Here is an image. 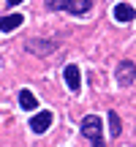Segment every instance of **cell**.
Segmentation results:
<instances>
[{"instance_id": "1", "label": "cell", "mask_w": 136, "mask_h": 147, "mask_svg": "<svg viewBox=\"0 0 136 147\" xmlns=\"http://www.w3.org/2000/svg\"><path fill=\"white\" fill-rule=\"evenodd\" d=\"M46 8L52 11H68L73 16H82L93 8V0H46Z\"/></svg>"}, {"instance_id": "2", "label": "cell", "mask_w": 136, "mask_h": 147, "mask_svg": "<svg viewBox=\"0 0 136 147\" xmlns=\"http://www.w3.org/2000/svg\"><path fill=\"white\" fill-rule=\"evenodd\" d=\"M82 136L90 139L95 147H104V123H101V117L95 115H87L82 120Z\"/></svg>"}, {"instance_id": "3", "label": "cell", "mask_w": 136, "mask_h": 147, "mask_svg": "<svg viewBox=\"0 0 136 147\" xmlns=\"http://www.w3.org/2000/svg\"><path fill=\"white\" fill-rule=\"evenodd\" d=\"M25 49L30 55L46 57V55H52V52H57V49H60V41H57V38H27V41H25Z\"/></svg>"}, {"instance_id": "4", "label": "cell", "mask_w": 136, "mask_h": 147, "mask_svg": "<svg viewBox=\"0 0 136 147\" xmlns=\"http://www.w3.org/2000/svg\"><path fill=\"white\" fill-rule=\"evenodd\" d=\"M114 79H117L120 87L133 84V79H136V63H133V60H123V63L117 65V71H114Z\"/></svg>"}, {"instance_id": "5", "label": "cell", "mask_w": 136, "mask_h": 147, "mask_svg": "<svg viewBox=\"0 0 136 147\" xmlns=\"http://www.w3.org/2000/svg\"><path fill=\"white\" fill-rule=\"evenodd\" d=\"M49 125H52V112H38L36 117L30 120V128H33V134H46L49 131Z\"/></svg>"}, {"instance_id": "6", "label": "cell", "mask_w": 136, "mask_h": 147, "mask_svg": "<svg viewBox=\"0 0 136 147\" xmlns=\"http://www.w3.org/2000/svg\"><path fill=\"white\" fill-rule=\"evenodd\" d=\"M133 16H136V11H133L131 3H117V5H114V19H117V22L128 25V22H133Z\"/></svg>"}, {"instance_id": "7", "label": "cell", "mask_w": 136, "mask_h": 147, "mask_svg": "<svg viewBox=\"0 0 136 147\" xmlns=\"http://www.w3.org/2000/svg\"><path fill=\"white\" fill-rule=\"evenodd\" d=\"M63 76H65V84H68V90H73L76 93L79 87H82V79H79V65H65V71H63Z\"/></svg>"}, {"instance_id": "8", "label": "cell", "mask_w": 136, "mask_h": 147, "mask_svg": "<svg viewBox=\"0 0 136 147\" xmlns=\"http://www.w3.org/2000/svg\"><path fill=\"white\" fill-rule=\"evenodd\" d=\"M22 22H25V16L16 11V14H8V16H3L0 19V33H11V30H16V27H22Z\"/></svg>"}, {"instance_id": "9", "label": "cell", "mask_w": 136, "mask_h": 147, "mask_svg": "<svg viewBox=\"0 0 136 147\" xmlns=\"http://www.w3.org/2000/svg\"><path fill=\"white\" fill-rule=\"evenodd\" d=\"M19 104H22V109H27V112H33V109H36V106H38V101H36V95H33L30 93V90H19Z\"/></svg>"}, {"instance_id": "10", "label": "cell", "mask_w": 136, "mask_h": 147, "mask_svg": "<svg viewBox=\"0 0 136 147\" xmlns=\"http://www.w3.org/2000/svg\"><path fill=\"white\" fill-rule=\"evenodd\" d=\"M109 134L114 139L123 134V123H120V115H117V112H109Z\"/></svg>"}, {"instance_id": "11", "label": "cell", "mask_w": 136, "mask_h": 147, "mask_svg": "<svg viewBox=\"0 0 136 147\" xmlns=\"http://www.w3.org/2000/svg\"><path fill=\"white\" fill-rule=\"evenodd\" d=\"M22 3V0H8V5H19Z\"/></svg>"}]
</instances>
